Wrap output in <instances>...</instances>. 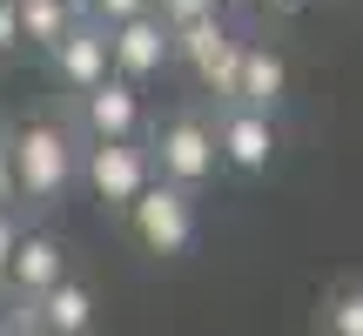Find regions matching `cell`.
<instances>
[{"label": "cell", "instance_id": "1", "mask_svg": "<svg viewBox=\"0 0 363 336\" xmlns=\"http://www.w3.org/2000/svg\"><path fill=\"white\" fill-rule=\"evenodd\" d=\"M81 142L88 135L67 121V108H27L21 121H7V148H13V175H21V208L48 215L74 195L81 181Z\"/></svg>", "mask_w": 363, "mask_h": 336}, {"label": "cell", "instance_id": "2", "mask_svg": "<svg viewBox=\"0 0 363 336\" xmlns=\"http://www.w3.org/2000/svg\"><path fill=\"white\" fill-rule=\"evenodd\" d=\"M195 202H202L195 189L155 175L128 208H121V229H128V242L142 249V256L175 262V256H189V249H195V229H202V208H195Z\"/></svg>", "mask_w": 363, "mask_h": 336}, {"label": "cell", "instance_id": "3", "mask_svg": "<svg viewBox=\"0 0 363 336\" xmlns=\"http://www.w3.org/2000/svg\"><path fill=\"white\" fill-rule=\"evenodd\" d=\"M148 155H155V175H162V181H182V189H195V195H202L208 181L222 175L216 128H208V108H175V115L148 121Z\"/></svg>", "mask_w": 363, "mask_h": 336}, {"label": "cell", "instance_id": "4", "mask_svg": "<svg viewBox=\"0 0 363 336\" xmlns=\"http://www.w3.org/2000/svg\"><path fill=\"white\" fill-rule=\"evenodd\" d=\"M81 181L88 195L121 215L135 195L155 181V155H148V135H115V142H81Z\"/></svg>", "mask_w": 363, "mask_h": 336}, {"label": "cell", "instance_id": "5", "mask_svg": "<svg viewBox=\"0 0 363 336\" xmlns=\"http://www.w3.org/2000/svg\"><path fill=\"white\" fill-rule=\"evenodd\" d=\"M208 128H216V155H222V175H269L276 148H283V135H276V115H262V108L249 101H216L208 108Z\"/></svg>", "mask_w": 363, "mask_h": 336}, {"label": "cell", "instance_id": "6", "mask_svg": "<svg viewBox=\"0 0 363 336\" xmlns=\"http://www.w3.org/2000/svg\"><path fill=\"white\" fill-rule=\"evenodd\" d=\"M61 108H67V121H74L88 142H115V135H148V101H142V88L135 81H121V74H101L94 88H81V94H61Z\"/></svg>", "mask_w": 363, "mask_h": 336}, {"label": "cell", "instance_id": "7", "mask_svg": "<svg viewBox=\"0 0 363 336\" xmlns=\"http://www.w3.org/2000/svg\"><path fill=\"white\" fill-rule=\"evenodd\" d=\"M48 74H54V88H61V94L94 88L101 74H115V34H108L94 13H81V21L48 47Z\"/></svg>", "mask_w": 363, "mask_h": 336}, {"label": "cell", "instance_id": "8", "mask_svg": "<svg viewBox=\"0 0 363 336\" xmlns=\"http://www.w3.org/2000/svg\"><path fill=\"white\" fill-rule=\"evenodd\" d=\"M67 269H74V262H67V242H61L54 229H21L7 269H0V296H7V303H34L40 289L61 283Z\"/></svg>", "mask_w": 363, "mask_h": 336}, {"label": "cell", "instance_id": "9", "mask_svg": "<svg viewBox=\"0 0 363 336\" xmlns=\"http://www.w3.org/2000/svg\"><path fill=\"white\" fill-rule=\"evenodd\" d=\"M108 34H115V74H121V81H135V88H148L155 74H169V67H175L169 21H162L155 7L135 13V21H121V27H108Z\"/></svg>", "mask_w": 363, "mask_h": 336}, {"label": "cell", "instance_id": "10", "mask_svg": "<svg viewBox=\"0 0 363 336\" xmlns=\"http://www.w3.org/2000/svg\"><path fill=\"white\" fill-rule=\"evenodd\" d=\"M235 101L262 108V115H283L289 108V61L269 40H242V81H235Z\"/></svg>", "mask_w": 363, "mask_h": 336}, {"label": "cell", "instance_id": "11", "mask_svg": "<svg viewBox=\"0 0 363 336\" xmlns=\"http://www.w3.org/2000/svg\"><path fill=\"white\" fill-rule=\"evenodd\" d=\"M316 330H323V336H363V276H343V283L323 289Z\"/></svg>", "mask_w": 363, "mask_h": 336}, {"label": "cell", "instance_id": "12", "mask_svg": "<svg viewBox=\"0 0 363 336\" xmlns=\"http://www.w3.org/2000/svg\"><path fill=\"white\" fill-rule=\"evenodd\" d=\"M13 7H21V34H27V47H40V54H48L54 40H61L67 27L81 21L74 0H13Z\"/></svg>", "mask_w": 363, "mask_h": 336}, {"label": "cell", "instance_id": "13", "mask_svg": "<svg viewBox=\"0 0 363 336\" xmlns=\"http://www.w3.org/2000/svg\"><path fill=\"white\" fill-rule=\"evenodd\" d=\"M242 40H249V34H229V40L216 47V61L195 67V88H202L208 101H235V81H242Z\"/></svg>", "mask_w": 363, "mask_h": 336}, {"label": "cell", "instance_id": "14", "mask_svg": "<svg viewBox=\"0 0 363 336\" xmlns=\"http://www.w3.org/2000/svg\"><path fill=\"white\" fill-rule=\"evenodd\" d=\"M155 13L169 27H189V21H202V13H229L222 0H155Z\"/></svg>", "mask_w": 363, "mask_h": 336}, {"label": "cell", "instance_id": "15", "mask_svg": "<svg viewBox=\"0 0 363 336\" xmlns=\"http://www.w3.org/2000/svg\"><path fill=\"white\" fill-rule=\"evenodd\" d=\"M148 7H155V0H88V13L101 27H121V21H135V13H148Z\"/></svg>", "mask_w": 363, "mask_h": 336}, {"label": "cell", "instance_id": "16", "mask_svg": "<svg viewBox=\"0 0 363 336\" xmlns=\"http://www.w3.org/2000/svg\"><path fill=\"white\" fill-rule=\"evenodd\" d=\"M21 47H27V34H21V7H13V0H0V61H13Z\"/></svg>", "mask_w": 363, "mask_h": 336}, {"label": "cell", "instance_id": "17", "mask_svg": "<svg viewBox=\"0 0 363 336\" xmlns=\"http://www.w3.org/2000/svg\"><path fill=\"white\" fill-rule=\"evenodd\" d=\"M0 208H21V175H13V148H7V128H0Z\"/></svg>", "mask_w": 363, "mask_h": 336}, {"label": "cell", "instance_id": "18", "mask_svg": "<svg viewBox=\"0 0 363 336\" xmlns=\"http://www.w3.org/2000/svg\"><path fill=\"white\" fill-rule=\"evenodd\" d=\"M21 229H27V208H0V269H7L13 242H21Z\"/></svg>", "mask_w": 363, "mask_h": 336}, {"label": "cell", "instance_id": "19", "mask_svg": "<svg viewBox=\"0 0 363 336\" xmlns=\"http://www.w3.org/2000/svg\"><path fill=\"white\" fill-rule=\"evenodd\" d=\"M242 7H256L262 21H289V13H303L310 0H242Z\"/></svg>", "mask_w": 363, "mask_h": 336}, {"label": "cell", "instance_id": "20", "mask_svg": "<svg viewBox=\"0 0 363 336\" xmlns=\"http://www.w3.org/2000/svg\"><path fill=\"white\" fill-rule=\"evenodd\" d=\"M222 7H242V0H222Z\"/></svg>", "mask_w": 363, "mask_h": 336}, {"label": "cell", "instance_id": "21", "mask_svg": "<svg viewBox=\"0 0 363 336\" xmlns=\"http://www.w3.org/2000/svg\"><path fill=\"white\" fill-rule=\"evenodd\" d=\"M74 7H81V13H88V0H74Z\"/></svg>", "mask_w": 363, "mask_h": 336}, {"label": "cell", "instance_id": "22", "mask_svg": "<svg viewBox=\"0 0 363 336\" xmlns=\"http://www.w3.org/2000/svg\"><path fill=\"white\" fill-rule=\"evenodd\" d=\"M0 128H7V121H0Z\"/></svg>", "mask_w": 363, "mask_h": 336}]
</instances>
